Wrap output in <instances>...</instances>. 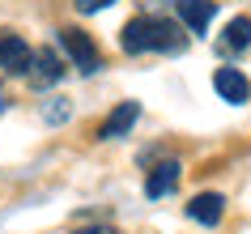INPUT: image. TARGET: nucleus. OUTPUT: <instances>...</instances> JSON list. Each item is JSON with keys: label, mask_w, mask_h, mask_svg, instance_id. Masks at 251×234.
Returning <instances> with one entry per match:
<instances>
[{"label": "nucleus", "mask_w": 251, "mask_h": 234, "mask_svg": "<svg viewBox=\"0 0 251 234\" xmlns=\"http://www.w3.org/2000/svg\"><path fill=\"white\" fill-rule=\"evenodd\" d=\"M213 90H217V98H222V103H230V106L251 103V81H247V73H243V68H230V64L213 68Z\"/></svg>", "instance_id": "obj_4"}, {"label": "nucleus", "mask_w": 251, "mask_h": 234, "mask_svg": "<svg viewBox=\"0 0 251 234\" xmlns=\"http://www.w3.org/2000/svg\"><path fill=\"white\" fill-rule=\"evenodd\" d=\"M55 43L64 47V55L73 60V68H77L81 77H94V73L102 68V52H98V43H94L81 26H60V30H55Z\"/></svg>", "instance_id": "obj_2"}, {"label": "nucleus", "mask_w": 251, "mask_h": 234, "mask_svg": "<svg viewBox=\"0 0 251 234\" xmlns=\"http://www.w3.org/2000/svg\"><path fill=\"white\" fill-rule=\"evenodd\" d=\"M39 115H43V124L60 128V124H68V119H73V103H68V98H60V94H51V98H43Z\"/></svg>", "instance_id": "obj_11"}, {"label": "nucleus", "mask_w": 251, "mask_h": 234, "mask_svg": "<svg viewBox=\"0 0 251 234\" xmlns=\"http://www.w3.org/2000/svg\"><path fill=\"white\" fill-rule=\"evenodd\" d=\"M111 4H115V0H73V9H77V13H102V9H111Z\"/></svg>", "instance_id": "obj_12"}, {"label": "nucleus", "mask_w": 251, "mask_h": 234, "mask_svg": "<svg viewBox=\"0 0 251 234\" xmlns=\"http://www.w3.org/2000/svg\"><path fill=\"white\" fill-rule=\"evenodd\" d=\"M30 64H34V47H30L22 34L4 30L0 34V68L9 77H30Z\"/></svg>", "instance_id": "obj_3"}, {"label": "nucleus", "mask_w": 251, "mask_h": 234, "mask_svg": "<svg viewBox=\"0 0 251 234\" xmlns=\"http://www.w3.org/2000/svg\"><path fill=\"white\" fill-rule=\"evenodd\" d=\"M55 81H64V60L55 47H39L30 64V90H51Z\"/></svg>", "instance_id": "obj_7"}, {"label": "nucleus", "mask_w": 251, "mask_h": 234, "mask_svg": "<svg viewBox=\"0 0 251 234\" xmlns=\"http://www.w3.org/2000/svg\"><path fill=\"white\" fill-rule=\"evenodd\" d=\"M179 179H183V162L179 157H162L158 166H149V175H145V196L162 200V196H171L179 187Z\"/></svg>", "instance_id": "obj_5"}, {"label": "nucleus", "mask_w": 251, "mask_h": 234, "mask_svg": "<svg viewBox=\"0 0 251 234\" xmlns=\"http://www.w3.org/2000/svg\"><path fill=\"white\" fill-rule=\"evenodd\" d=\"M175 17L187 26V34H209L213 17H217V0H171Z\"/></svg>", "instance_id": "obj_6"}, {"label": "nucleus", "mask_w": 251, "mask_h": 234, "mask_svg": "<svg viewBox=\"0 0 251 234\" xmlns=\"http://www.w3.org/2000/svg\"><path fill=\"white\" fill-rule=\"evenodd\" d=\"M119 47L128 55H183L187 52V26L179 17L141 13L119 30Z\"/></svg>", "instance_id": "obj_1"}, {"label": "nucleus", "mask_w": 251, "mask_h": 234, "mask_svg": "<svg viewBox=\"0 0 251 234\" xmlns=\"http://www.w3.org/2000/svg\"><path fill=\"white\" fill-rule=\"evenodd\" d=\"M136 119H141V103H119L111 115L98 124V141H119V136H128L136 128Z\"/></svg>", "instance_id": "obj_9"}, {"label": "nucleus", "mask_w": 251, "mask_h": 234, "mask_svg": "<svg viewBox=\"0 0 251 234\" xmlns=\"http://www.w3.org/2000/svg\"><path fill=\"white\" fill-rule=\"evenodd\" d=\"M187 217L196 226H204V230H217L222 217H226V196L222 192H196L187 200Z\"/></svg>", "instance_id": "obj_8"}, {"label": "nucleus", "mask_w": 251, "mask_h": 234, "mask_svg": "<svg viewBox=\"0 0 251 234\" xmlns=\"http://www.w3.org/2000/svg\"><path fill=\"white\" fill-rule=\"evenodd\" d=\"M73 234H119L115 226H106V221H94V226H77Z\"/></svg>", "instance_id": "obj_13"}, {"label": "nucleus", "mask_w": 251, "mask_h": 234, "mask_svg": "<svg viewBox=\"0 0 251 234\" xmlns=\"http://www.w3.org/2000/svg\"><path fill=\"white\" fill-rule=\"evenodd\" d=\"M4 106H9V103H4V94H0V111H4Z\"/></svg>", "instance_id": "obj_14"}, {"label": "nucleus", "mask_w": 251, "mask_h": 234, "mask_svg": "<svg viewBox=\"0 0 251 234\" xmlns=\"http://www.w3.org/2000/svg\"><path fill=\"white\" fill-rule=\"evenodd\" d=\"M251 47V17H230L222 30V52L226 55H238Z\"/></svg>", "instance_id": "obj_10"}]
</instances>
